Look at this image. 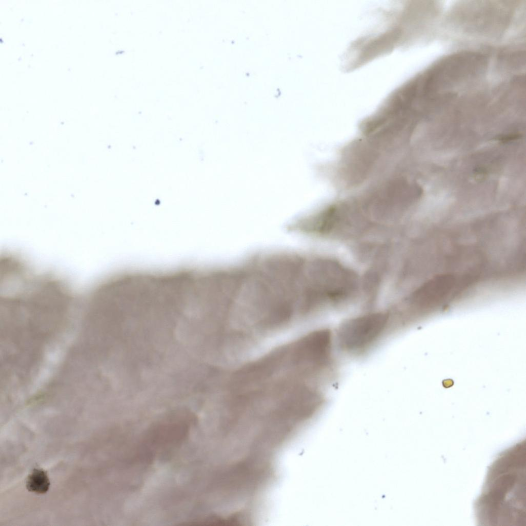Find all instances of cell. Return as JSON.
Segmentation results:
<instances>
[{
    "mask_svg": "<svg viewBox=\"0 0 526 526\" xmlns=\"http://www.w3.org/2000/svg\"><path fill=\"white\" fill-rule=\"evenodd\" d=\"M50 483L46 472L41 468H34L27 477V489L36 494H45L49 489Z\"/></svg>",
    "mask_w": 526,
    "mask_h": 526,
    "instance_id": "3957f363",
    "label": "cell"
},
{
    "mask_svg": "<svg viewBox=\"0 0 526 526\" xmlns=\"http://www.w3.org/2000/svg\"><path fill=\"white\" fill-rule=\"evenodd\" d=\"M525 451L515 447L505 453L495 462L491 469L494 471V479L486 481L485 489L477 504V514H482V522L497 523L500 510H507L509 522L511 518H517L522 522V481H525Z\"/></svg>",
    "mask_w": 526,
    "mask_h": 526,
    "instance_id": "6da1fadb",
    "label": "cell"
},
{
    "mask_svg": "<svg viewBox=\"0 0 526 526\" xmlns=\"http://www.w3.org/2000/svg\"><path fill=\"white\" fill-rule=\"evenodd\" d=\"M390 327L391 317L387 311L365 312L341 324L337 333V343L344 351L361 354L368 351Z\"/></svg>",
    "mask_w": 526,
    "mask_h": 526,
    "instance_id": "7a4b0ae2",
    "label": "cell"
}]
</instances>
